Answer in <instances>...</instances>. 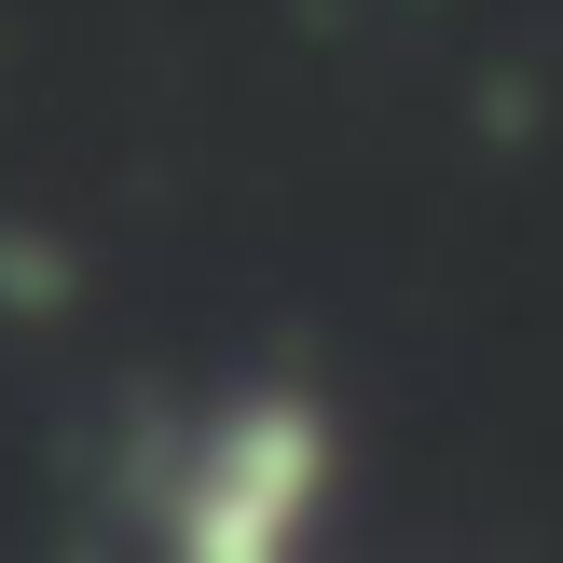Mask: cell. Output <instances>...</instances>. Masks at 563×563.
Returning <instances> with one entry per match:
<instances>
[{"instance_id":"1","label":"cell","mask_w":563,"mask_h":563,"mask_svg":"<svg viewBox=\"0 0 563 563\" xmlns=\"http://www.w3.org/2000/svg\"><path fill=\"white\" fill-rule=\"evenodd\" d=\"M330 454L344 440H330V412L302 385H234L152 482L165 563H302L317 509H330Z\"/></svg>"}]
</instances>
